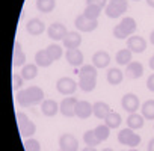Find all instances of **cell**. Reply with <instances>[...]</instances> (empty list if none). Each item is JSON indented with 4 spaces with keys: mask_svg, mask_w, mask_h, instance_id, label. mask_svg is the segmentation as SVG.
<instances>
[{
    "mask_svg": "<svg viewBox=\"0 0 154 151\" xmlns=\"http://www.w3.org/2000/svg\"><path fill=\"white\" fill-rule=\"evenodd\" d=\"M97 86V68L94 65H82L79 71V88L85 92H92Z\"/></svg>",
    "mask_w": 154,
    "mask_h": 151,
    "instance_id": "obj_1",
    "label": "cell"
},
{
    "mask_svg": "<svg viewBox=\"0 0 154 151\" xmlns=\"http://www.w3.org/2000/svg\"><path fill=\"white\" fill-rule=\"evenodd\" d=\"M127 9H128L127 0H110L107 6L104 8V12L109 18H119Z\"/></svg>",
    "mask_w": 154,
    "mask_h": 151,
    "instance_id": "obj_2",
    "label": "cell"
},
{
    "mask_svg": "<svg viewBox=\"0 0 154 151\" xmlns=\"http://www.w3.org/2000/svg\"><path fill=\"white\" fill-rule=\"evenodd\" d=\"M17 122H18V130H20V134L23 136V137H26V139H29L30 136H33L35 134V131H36V127H35V124L24 115V113H21V112H18L17 113Z\"/></svg>",
    "mask_w": 154,
    "mask_h": 151,
    "instance_id": "obj_3",
    "label": "cell"
},
{
    "mask_svg": "<svg viewBox=\"0 0 154 151\" xmlns=\"http://www.w3.org/2000/svg\"><path fill=\"white\" fill-rule=\"evenodd\" d=\"M118 140L122 145H127L130 148H136L140 143V136L134 130H131V128L127 127V128H124V130H121L118 133Z\"/></svg>",
    "mask_w": 154,
    "mask_h": 151,
    "instance_id": "obj_4",
    "label": "cell"
},
{
    "mask_svg": "<svg viewBox=\"0 0 154 151\" xmlns=\"http://www.w3.org/2000/svg\"><path fill=\"white\" fill-rule=\"evenodd\" d=\"M77 88H79V83H75V80H72L71 77H60L56 82V89L62 95H71L75 92Z\"/></svg>",
    "mask_w": 154,
    "mask_h": 151,
    "instance_id": "obj_5",
    "label": "cell"
},
{
    "mask_svg": "<svg viewBox=\"0 0 154 151\" xmlns=\"http://www.w3.org/2000/svg\"><path fill=\"white\" fill-rule=\"evenodd\" d=\"M121 106H122V109H124L125 112L134 113V112H137V109H139V106H140L139 97H137L136 94L128 92V94H125V95L121 98Z\"/></svg>",
    "mask_w": 154,
    "mask_h": 151,
    "instance_id": "obj_6",
    "label": "cell"
},
{
    "mask_svg": "<svg viewBox=\"0 0 154 151\" xmlns=\"http://www.w3.org/2000/svg\"><path fill=\"white\" fill-rule=\"evenodd\" d=\"M74 26H75L77 30H80V32H94L98 27V21L97 20H89V18H86L82 14V15H79L75 18Z\"/></svg>",
    "mask_w": 154,
    "mask_h": 151,
    "instance_id": "obj_7",
    "label": "cell"
},
{
    "mask_svg": "<svg viewBox=\"0 0 154 151\" xmlns=\"http://www.w3.org/2000/svg\"><path fill=\"white\" fill-rule=\"evenodd\" d=\"M79 100H75V97H66L60 101L59 104V112L66 116V118H71V116H75V104Z\"/></svg>",
    "mask_w": 154,
    "mask_h": 151,
    "instance_id": "obj_8",
    "label": "cell"
},
{
    "mask_svg": "<svg viewBox=\"0 0 154 151\" xmlns=\"http://www.w3.org/2000/svg\"><path fill=\"white\" fill-rule=\"evenodd\" d=\"M127 48L131 53H143L146 48V41L140 35H131L127 38Z\"/></svg>",
    "mask_w": 154,
    "mask_h": 151,
    "instance_id": "obj_9",
    "label": "cell"
},
{
    "mask_svg": "<svg viewBox=\"0 0 154 151\" xmlns=\"http://www.w3.org/2000/svg\"><path fill=\"white\" fill-rule=\"evenodd\" d=\"M68 33L65 24L62 23H51L48 27H47V35L50 39H54V41H62L65 38V35Z\"/></svg>",
    "mask_w": 154,
    "mask_h": 151,
    "instance_id": "obj_10",
    "label": "cell"
},
{
    "mask_svg": "<svg viewBox=\"0 0 154 151\" xmlns=\"http://www.w3.org/2000/svg\"><path fill=\"white\" fill-rule=\"evenodd\" d=\"M59 148L62 151H77L79 149V142H77V139L72 134L63 133L59 137Z\"/></svg>",
    "mask_w": 154,
    "mask_h": 151,
    "instance_id": "obj_11",
    "label": "cell"
},
{
    "mask_svg": "<svg viewBox=\"0 0 154 151\" xmlns=\"http://www.w3.org/2000/svg\"><path fill=\"white\" fill-rule=\"evenodd\" d=\"M91 115H94L92 104L86 100H79L75 104V116L80 119H88Z\"/></svg>",
    "mask_w": 154,
    "mask_h": 151,
    "instance_id": "obj_12",
    "label": "cell"
},
{
    "mask_svg": "<svg viewBox=\"0 0 154 151\" xmlns=\"http://www.w3.org/2000/svg\"><path fill=\"white\" fill-rule=\"evenodd\" d=\"M110 63V54L104 50H100V51H95L94 56H92V65L97 68V69H103L106 66H109Z\"/></svg>",
    "mask_w": 154,
    "mask_h": 151,
    "instance_id": "obj_13",
    "label": "cell"
},
{
    "mask_svg": "<svg viewBox=\"0 0 154 151\" xmlns=\"http://www.w3.org/2000/svg\"><path fill=\"white\" fill-rule=\"evenodd\" d=\"M65 57H66V62L69 65H72V66H82L83 59H85L83 53L79 48H69V50H66L65 51Z\"/></svg>",
    "mask_w": 154,
    "mask_h": 151,
    "instance_id": "obj_14",
    "label": "cell"
},
{
    "mask_svg": "<svg viewBox=\"0 0 154 151\" xmlns=\"http://www.w3.org/2000/svg\"><path fill=\"white\" fill-rule=\"evenodd\" d=\"M62 42H63V47L66 50H69V48H79L80 44H82V36H80L79 32H68L65 35V38L62 39Z\"/></svg>",
    "mask_w": 154,
    "mask_h": 151,
    "instance_id": "obj_15",
    "label": "cell"
},
{
    "mask_svg": "<svg viewBox=\"0 0 154 151\" xmlns=\"http://www.w3.org/2000/svg\"><path fill=\"white\" fill-rule=\"evenodd\" d=\"M45 29H47V27H45L44 21H41L39 18H32V20H29L27 24H26V30H27V33H29V35H33V36L44 33Z\"/></svg>",
    "mask_w": 154,
    "mask_h": 151,
    "instance_id": "obj_16",
    "label": "cell"
},
{
    "mask_svg": "<svg viewBox=\"0 0 154 151\" xmlns=\"http://www.w3.org/2000/svg\"><path fill=\"white\" fill-rule=\"evenodd\" d=\"M125 76L128 79H139L143 76V65L140 62H130L125 66Z\"/></svg>",
    "mask_w": 154,
    "mask_h": 151,
    "instance_id": "obj_17",
    "label": "cell"
},
{
    "mask_svg": "<svg viewBox=\"0 0 154 151\" xmlns=\"http://www.w3.org/2000/svg\"><path fill=\"white\" fill-rule=\"evenodd\" d=\"M54 60L51 59V56L48 54L47 50H38L35 53V63L39 66V68H47L53 63Z\"/></svg>",
    "mask_w": 154,
    "mask_h": 151,
    "instance_id": "obj_18",
    "label": "cell"
},
{
    "mask_svg": "<svg viewBox=\"0 0 154 151\" xmlns=\"http://www.w3.org/2000/svg\"><path fill=\"white\" fill-rule=\"evenodd\" d=\"M41 112L45 115V116H48V118H53L57 112H59V104L54 101V100H44L42 103H41Z\"/></svg>",
    "mask_w": 154,
    "mask_h": 151,
    "instance_id": "obj_19",
    "label": "cell"
},
{
    "mask_svg": "<svg viewBox=\"0 0 154 151\" xmlns=\"http://www.w3.org/2000/svg\"><path fill=\"white\" fill-rule=\"evenodd\" d=\"M92 110H94V116H97L98 119H106V116L112 112L110 106L104 101H97L92 104Z\"/></svg>",
    "mask_w": 154,
    "mask_h": 151,
    "instance_id": "obj_20",
    "label": "cell"
},
{
    "mask_svg": "<svg viewBox=\"0 0 154 151\" xmlns=\"http://www.w3.org/2000/svg\"><path fill=\"white\" fill-rule=\"evenodd\" d=\"M26 92L29 95V100H30L32 106L33 104H39V103L44 101V91L39 86H30V88L26 89Z\"/></svg>",
    "mask_w": 154,
    "mask_h": 151,
    "instance_id": "obj_21",
    "label": "cell"
},
{
    "mask_svg": "<svg viewBox=\"0 0 154 151\" xmlns=\"http://www.w3.org/2000/svg\"><path fill=\"white\" fill-rule=\"evenodd\" d=\"M119 27L122 29V32H124L127 36H131V35L136 32L137 24H136V20H134V18H131V17H124V18L121 20V23H119Z\"/></svg>",
    "mask_w": 154,
    "mask_h": 151,
    "instance_id": "obj_22",
    "label": "cell"
},
{
    "mask_svg": "<svg viewBox=\"0 0 154 151\" xmlns=\"http://www.w3.org/2000/svg\"><path fill=\"white\" fill-rule=\"evenodd\" d=\"M125 122H127V127H128V128H131V130H137V128H142V127H143L145 118H143L142 115H139V113L134 112V113H128Z\"/></svg>",
    "mask_w": 154,
    "mask_h": 151,
    "instance_id": "obj_23",
    "label": "cell"
},
{
    "mask_svg": "<svg viewBox=\"0 0 154 151\" xmlns=\"http://www.w3.org/2000/svg\"><path fill=\"white\" fill-rule=\"evenodd\" d=\"M106 77H107L109 85L116 86V85H119V83L122 82V79H124V72H122L119 68H110V69L107 71V74H106Z\"/></svg>",
    "mask_w": 154,
    "mask_h": 151,
    "instance_id": "obj_24",
    "label": "cell"
},
{
    "mask_svg": "<svg viewBox=\"0 0 154 151\" xmlns=\"http://www.w3.org/2000/svg\"><path fill=\"white\" fill-rule=\"evenodd\" d=\"M12 63H14V66H21L23 63H26V54H24V51H23L20 42H15V44H14Z\"/></svg>",
    "mask_w": 154,
    "mask_h": 151,
    "instance_id": "obj_25",
    "label": "cell"
},
{
    "mask_svg": "<svg viewBox=\"0 0 154 151\" xmlns=\"http://www.w3.org/2000/svg\"><path fill=\"white\" fill-rule=\"evenodd\" d=\"M131 57H133V53H131L128 48H121V50L116 51L115 60H116L118 65H121V66L125 65V66H127V65L131 62Z\"/></svg>",
    "mask_w": 154,
    "mask_h": 151,
    "instance_id": "obj_26",
    "label": "cell"
},
{
    "mask_svg": "<svg viewBox=\"0 0 154 151\" xmlns=\"http://www.w3.org/2000/svg\"><path fill=\"white\" fill-rule=\"evenodd\" d=\"M21 76L24 80H32L38 76V65L36 63H26L21 69Z\"/></svg>",
    "mask_w": 154,
    "mask_h": 151,
    "instance_id": "obj_27",
    "label": "cell"
},
{
    "mask_svg": "<svg viewBox=\"0 0 154 151\" xmlns=\"http://www.w3.org/2000/svg\"><path fill=\"white\" fill-rule=\"evenodd\" d=\"M121 122H122V118H121V115L118 113V112H110L107 116H106V119H104V124L109 127V128H118L119 125H121Z\"/></svg>",
    "mask_w": 154,
    "mask_h": 151,
    "instance_id": "obj_28",
    "label": "cell"
},
{
    "mask_svg": "<svg viewBox=\"0 0 154 151\" xmlns=\"http://www.w3.org/2000/svg\"><path fill=\"white\" fill-rule=\"evenodd\" d=\"M56 8V0H36V9L42 14H48Z\"/></svg>",
    "mask_w": 154,
    "mask_h": 151,
    "instance_id": "obj_29",
    "label": "cell"
},
{
    "mask_svg": "<svg viewBox=\"0 0 154 151\" xmlns=\"http://www.w3.org/2000/svg\"><path fill=\"white\" fill-rule=\"evenodd\" d=\"M142 116L148 121L154 119V100H146L142 104Z\"/></svg>",
    "mask_w": 154,
    "mask_h": 151,
    "instance_id": "obj_30",
    "label": "cell"
},
{
    "mask_svg": "<svg viewBox=\"0 0 154 151\" xmlns=\"http://www.w3.org/2000/svg\"><path fill=\"white\" fill-rule=\"evenodd\" d=\"M100 14H101V8L95 6V5H86V8L83 11V15L89 20H98Z\"/></svg>",
    "mask_w": 154,
    "mask_h": 151,
    "instance_id": "obj_31",
    "label": "cell"
},
{
    "mask_svg": "<svg viewBox=\"0 0 154 151\" xmlns=\"http://www.w3.org/2000/svg\"><path fill=\"white\" fill-rule=\"evenodd\" d=\"M83 140H85V143L88 145V146H97L101 140L97 137V134H95V131L94 130H88V131H85V134H83Z\"/></svg>",
    "mask_w": 154,
    "mask_h": 151,
    "instance_id": "obj_32",
    "label": "cell"
},
{
    "mask_svg": "<svg viewBox=\"0 0 154 151\" xmlns=\"http://www.w3.org/2000/svg\"><path fill=\"white\" fill-rule=\"evenodd\" d=\"M45 50L48 51V54L51 56V59H53V60L60 59V57H62V54H63V48H62L59 44H50Z\"/></svg>",
    "mask_w": 154,
    "mask_h": 151,
    "instance_id": "obj_33",
    "label": "cell"
},
{
    "mask_svg": "<svg viewBox=\"0 0 154 151\" xmlns=\"http://www.w3.org/2000/svg\"><path fill=\"white\" fill-rule=\"evenodd\" d=\"M94 131H95L97 137H98L101 142H104V140L109 137V134H110V128H109L106 124H100L98 127H95V128H94Z\"/></svg>",
    "mask_w": 154,
    "mask_h": 151,
    "instance_id": "obj_34",
    "label": "cell"
},
{
    "mask_svg": "<svg viewBox=\"0 0 154 151\" xmlns=\"http://www.w3.org/2000/svg\"><path fill=\"white\" fill-rule=\"evenodd\" d=\"M17 103H18L21 107H29V106H32L26 89H20V91L17 92Z\"/></svg>",
    "mask_w": 154,
    "mask_h": 151,
    "instance_id": "obj_35",
    "label": "cell"
},
{
    "mask_svg": "<svg viewBox=\"0 0 154 151\" xmlns=\"http://www.w3.org/2000/svg\"><path fill=\"white\" fill-rule=\"evenodd\" d=\"M24 149H26V151H41V143H39L36 139L29 137V139H26V142H24Z\"/></svg>",
    "mask_w": 154,
    "mask_h": 151,
    "instance_id": "obj_36",
    "label": "cell"
},
{
    "mask_svg": "<svg viewBox=\"0 0 154 151\" xmlns=\"http://www.w3.org/2000/svg\"><path fill=\"white\" fill-rule=\"evenodd\" d=\"M23 76L21 74H14L12 76V86H14V89H18L20 91V88L23 86Z\"/></svg>",
    "mask_w": 154,
    "mask_h": 151,
    "instance_id": "obj_37",
    "label": "cell"
},
{
    "mask_svg": "<svg viewBox=\"0 0 154 151\" xmlns=\"http://www.w3.org/2000/svg\"><path fill=\"white\" fill-rule=\"evenodd\" d=\"M112 33H113V36H115L116 39H127V38H128V36L122 32V29L119 27V24H116V26L113 27V32H112Z\"/></svg>",
    "mask_w": 154,
    "mask_h": 151,
    "instance_id": "obj_38",
    "label": "cell"
},
{
    "mask_svg": "<svg viewBox=\"0 0 154 151\" xmlns=\"http://www.w3.org/2000/svg\"><path fill=\"white\" fill-rule=\"evenodd\" d=\"M86 3H88V5L100 6V8L103 9V8H106V6H107V5H106V3H107V0H86Z\"/></svg>",
    "mask_w": 154,
    "mask_h": 151,
    "instance_id": "obj_39",
    "label": "cell"
},
{
    "mask_svg": "<svg viewBox=\"0 0 154 151\" xmlns=\"http://www.w3.org/2000/svg\"><path fill=\"white\" fill-rule=\"evenodd\" d=\"M146 88L151 91V92H154V72L148 77V80H146Z\"/></svg>",
    "mask_w": 154,
    "mask_h": 151,
    "instance_id": "obj_40",
    "label": "cell"
},
{
    "mask_svg": "<svg viewBox=\"0 0 154 151\" xmlns=\"http://www.w3.org/2000/svg\"><path fill=\"white\" fill-rule=\"evenodd\" d=\"M148 151H154V137L152 139H149V142H148Z\"/></svg>",
    "mask_w": 154,
    "mask_h": 151,
    "instance_id": "obj_41",
    "label": "cell"
},
{
    "mask_svg": "<svg viewBox=\"0 0 154 151\" xmlns=\"http://www.w3.org/2000/svg\"><path fill=\"white\" fill-rule=\"evenodd\" d=\"M82 151H97V149H95V146H88L86 145V148H83Z\"/></svg>",
    "mask_w": 154,
    "mask_h": 151,
    "instance_id": "obj_42",
    "label": "cell"
},
{
    "mask_svg": "<svg viewBox=\"0 0 154 151\" xmlns=\"http://www.w3.org/2000/svg\"><path fill=\"white\" fill-rule=\"evenodd\" d=\"M149 68H151V69H154V56L149 59Z\"/></svg>",
    "mask_w": 154,
    "mask_h": 151,
    "instance_id": "obj_43",
    "label": "cell"
},
{
    "mask_svg": "<svg viewBox=\"0 0 154 151\" xmlns=\"http://www.w3.org/2000/svg\"><path fill=\"white\" fill-rule=\"evenodd\" d=\"M149 42L154 45V30H152V32H151V35H149Z\"/></svg>",
    "mask_w": 154,
    "mask_h": 151,
    "instance_id": "obj_44",
    "label": "cell"
},
{
    "mask_svg": "<svg viewBox=\"0 0 154 151\" xmlns=\"http://www.w3.org/2000/svg\"><path fill=\"white\" fill-rule=\"evenodd\" d=\"M146 5L151 6V8H154V0H146Z\"/></svg>",
    "mask_w": 154,
    "mask_h": 151,
    "instance_id": "obj_45",
    "label": "cell"
},
{
    "mask_svg": "<svg viewBox=\"0 0 154 151\" xmlns=\"http://www.w3.org/2000/svg\"><path fill=\"white\" fill-rule=\"evenodd\" d=\"M101 151H113V149H112V148H103Z\"/></svg>",
    "mask_w": 154,
    "mask_h": 151,
    "instance_id": "obj_46",
    "label": "cell"
},
{
    "mask_svg": "<svg viewBox=\"0 0 154 151\" xmlns=\"http://www.w3.org/2000/svg\"><path fill=\"white\" fill-rule=\"evenodd\" d=\"M128 151H139V149H136V148H131V149H128Z\"/></svg>",
    "mask_w": 154,
    "mask_h": 151,
    "instance_id": "obj_47",
    "label": "cell"
},
{
    "mask_svg": "<svg viewBox=\"0 0 154 151\" xmlns=\"http://www.w3.org/2000/svg\"><path fill=\"white\" fill-rule=\"evenodd\" d=\"M133 2H139V0H133Z\"/></svg>",
    "mask_w": 154,
    "mask_h": 151,
    "instance_id": "obj_48",
    "label": "cell"
},
{
    "mask_svg": "<svg viewBox=\"0 0 154 151\" xmlns=\"http://www.w3.org/2000/svg\"><path fill=\"white\" fill-rule=\"evenodd\" d=\"M59 151H62V149H59Z\"/></svg>",
    "mask_w": 154,
    "mask_h": 151,
    "instance_id": "obj_49",
    "label": "cell"
}]
</instances>
